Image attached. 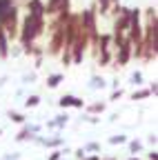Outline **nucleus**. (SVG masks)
<instances>
[{
  "label": "nucleus",
  "instance_id": "nucleus-1",
  "mask_svg": "<svg viewBox=\"0 0 158 160\" xmlns=\"http://www.w3.org/2000/svg\"><path fill=\"white\" fill-rule=\"evenodd\" d=\"M100 5H103V7H107V5H109V0H100Z\"/></svg>",
  "mask_w": 158,
  "mask_h": 160
}]
</instances>
